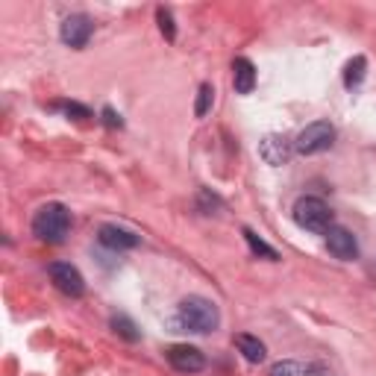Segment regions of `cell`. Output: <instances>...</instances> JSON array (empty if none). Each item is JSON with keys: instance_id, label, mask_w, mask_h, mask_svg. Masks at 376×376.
Segmentation results:
<instances>
[{"instance_id": "6da1fadb", "label": "cell", "mask_w": 376, "mask_h": 376, "mask_svg": "<svg viewBox=\"0 0 376 376\" xmlns=\"http://www.w3.org/2000/svg\"><path fill=\"white\" fill-rule=\"evenodd\" d=\"M220 324V312L212 300H206V297H185L176 306V326L185 329V333H197V335H209L215 333Z\"/></svg>"}, {"instance_id": "7a4b0ae2", "label": "cell", "mask_w": 376, "mask_h": 376, "mask_svg": "<svg viewBox=\"0 0 376 376\" xmlns=\"http://www.w3.org/2000/svg\"><path fill=\"white\" fill-rule=\"evenodd\" d=\"M71 229V212L62 203H48L41 206L36 218H32V236L39 241H48V244H59L65 241Z\"/></svg>"}, {"instance_id": "3957f363", "label": "cell", "mask_w": 376, "mask_h": 376, "mask_svg": "<svg viewBox=\"0 0 376 376\" xmlns=\"http://www.w3.org/2000/svg\"><path fill=\"white\" fill-rule=\"evenodd\" d=\"M294 220L297 227H303L309 232H326L333 227V209L320 197H300L294 203Z\"/></svg>"}, {"instance_id": "277c9868", "label": "cell", "mask_w": 376, "mask_h": 376, "mask_svg": "<svg viewBox=\"0 0 376 376\" xmlns=\"http://www.w3.org/2000/svg\"><path fill=\"white\" fill-rule=\"evenodd\" d=\"M333 141H335V127L329 121H315V124H309L297 136L294 150L303 153V156H315V153H324L333 147Z\"/></svg>"}, {"instance_id": "5b68a950", "label": "cell", "mask_w": 376, "mask_h": 376, "mask_svg": "<svg viewBox=\"0 0 376 376\" xmlns=\"http://www.w3.org/2000/svg\"><path fill=\"white\" fill-rule=\"evenodd\" d=\"M48 271H50L53 285H56L62 294H68V297H83V294H85V280H83V273L76 271L74 264H68V262H53Z\"/></svg>"}, {"instance_id": "8992f818", "label": "cell", "mask_w": 376, "mask_h": 376, "mask_svg": "<svg viewBox=\"0 0 376 376\" xmlns=\"http://www.w3.org/2000/svg\"><path fill=\"white\" fill-rule=\"evenodd\" d=\"M324 238H326V250L333 253L335 259H341V262L359 259V241H356V236H353L350 229H344V227H329V229L324 232Z\"/></svg>"}, {"instance_id": "52a82bcc", "label": "cell", "mask_w": 376, "mask_h": 376, "mask_svg": "<svg viewBox=\"0 0 376 376\" xmlns=\"http://www.w3.org/2000/svg\"><path fill=\"white\" fill-rule=\"evenodd\" d=\"M92 32H94V24H92V18H88V15H68L62 21L59 36H62V41L68 44V48L83 50L88 44V39H92Z\"/></svg>"}, {"instance_id": "ba28073f", "label": "cell", "mask_w": 376, "mask_h": 376, "mask_svg": "<svg viewBox=\"0 0 376 376\" xmlns=\"http://www.w3.org/2000/svg\"><path fill=\"white\" fill-rule=\"evenodd\" d=\"M168 362H171V368L180 373H197L206 368V356L197 347H188V344L168 347Z\"/></svg>"}, {"instance_id": "9c48e42d", "label": "cell", "mask_w": 376, "mask_h": 376, "mask_svg": "<svg viewBox=\"0 0 376 376\" xmlns=\"http://www.w3.org/2000/svg\"><path fill=\"white\" fill-rule=\"evenodd\" d=\"M97 241L106 247V250H132V247H138V236L136 232H129L124 227H118V224H103L101 229H97Z\"/></svg>"}, {"instance_id": "30bf717a", "label": "cell", "mask_w": 376, "mask_h": 376, "mask_svg": "<svg viewBox=\"0 0 376 376\" xmlns=\"http://www.w3.org/2000/svg\"><path fill=\"white\" fill-rule=\"evenodd\" d=\"M291 153H294V145L285 136H264L262 138V145H259V156L268 162V165H285L291 159Z\"/></svg>"}, {"instance_id": "8fae6325", "label": "cell", "mask_w": 376, "mask_h": 376, "mask_svg": "<svg viewBox=\"0 0 376 376\" xmlns=\"http://www.w3.org/2000/svg\"><path fill=\"white\" fill-rule=\"evenodd\" d=\"M232 85H236L238 94H250L253 88H256V68H253V62L238 56L232 62Z\"/></svg>"}, {"instance_id": "7c38bea8", "label": "cell", "mask_w": 376, "mask_h": 376, "mask_svg": "<svg viewBox=\"0 0 376 376\" xmlns=\"http://www.w3.org/2000/svg\"><path fill=\"white\" fill-rule=\"evenodd\" d=\"M236 347H238V353L244 356L250 364H259V362H264V344L256 338V335H247V333H241V335H236Z\"/></svg>"}, {"instance_id": "4fadbf2b", "label": "cell", "mask_w": 376, "mask_h": 376, "mask_svg": "<svg viewBox=\"0 0 376 376\" xmlns=\"http://www.w3.org/2000/svg\"><path fill=\"white\" fill-rule=\"evenodd\" d=\"M241 236H244V241L250 244V250L256 253V256L268 259V262H276V259H280V253H276V250L268 244V241H262V238H259V236H256V232H253L250 227H244V229H241Z\"/></svg>"}, {"instance_id": "5bb4252c", "label": "cell", "mask_w": 376, "mask_h": 376, "mask_svg": "<svg viewBox=\"0 0 376 376\" xmlns=\"http://www.w3.org/2000/svg\"><path fill=\"white\" fill-rule=\"evenodd\" d=\"M364 71H368V59H364V56H353L347 62V71H344V85L347 88H356L364 80Z\"/></svg>"}, {"instance_id": "9a60e30c", "label": "cell", "mask_w": 376, "mask_h": 376, "mask_svg": "<svg viewBox=\"0 0 376 376\" xmlns=\"http://www.w3.org/2000/svg\"><path fill=\"white\" fill-rule=\"evenodd\" d=\"M112 329H115V333L124 338V341H129V344H136V341L141 338L138 326L132 324V317H127V315H115V317H112Z\"/></svg>"}, {"instance_id": "2e32d148", "label": "cell", "mask_w": 376, "mask_h": 376, "mask_svg": "<svg viewBox=\"0 0 376 376\" xmlns=\"http://www.w3.org/2000/svg\"><path fill=\"white\" fill-rule=\"evenodd\" d=\"M212 103H215V88H212V83H203V85H200V92H197L194 115H197V118H206V115H209V109H212Z\"/></svg>"}, {"instance_id": "e0dca14e", "label": "cell", "mask_w": 376, "mask_h": 376, "mask_svg": "<svg viewBox=\"0 0 376 376\" xmlns=\"http://www.w3.org/2000/svg\"><path fill=\"white\" fill-rule=\"evenodd\" d=\"M156 21H159L162 36L168 39V41H174V39H176V27H174V18H171L168 9H156Z\"/></svg>"}, {"instance_id": "ac0fdd59", "label": "cell", "mask_w": 376, "mask_h": 376, "mask_svg": "<svg viewBox=\"0 0 376 376\" xmlns=\"http://www.w3.org/2000/svg\"><path fill=\"white\" fill-rule=\"evenodd\" d=\"M271 376H303V368L297 362H280V364H273Z\"/></svg>"}, {"instance_id": "d6986e66", "label": "cell", "mask_w": 376, "mask_h": 376, "mask_svg": "<svg viewBox=\"0 0 376 376\" xmlns=\"http://www.w3.org/2000/svg\"><path fill=\"white\" fill-rule=\"evenodd\" d=\"M59 109L65 115H71V118H92V112H88V106H83V103H74V101H65V103H59Z\"/></svg>"}, {"instance_id": "ffe728a7", "label": "cell", "mask_w": 376, "mask_h": 376, "mask_svg": "<svg viewBox=\"0 0 376 376\" xmlns=\"http://www.w3.org/2000/svg\"><path fill=\"white\" fill-rule=\"evenodd\" d=\"M101 115H103V124H106L109 129H121V127H124V118H121L112 106H103Z\"/></svg>"}, {"instance_id": "44dd1931", "label": "cell", "mask_w": 376, "mask_h": 376, "mask_svg": "<svg viewBox=\"0 0 376 376\" xmlns=\"http://www.w3.org/2000/svg\"><path fill=\"white\" fill-rule=\"evenodd\" d=\"M215 206H220V200H218L215 194H209L206 188H203V191H200V209H203V215H212V209H215Z\"/></svg>"}]
</instances>
